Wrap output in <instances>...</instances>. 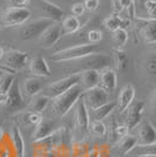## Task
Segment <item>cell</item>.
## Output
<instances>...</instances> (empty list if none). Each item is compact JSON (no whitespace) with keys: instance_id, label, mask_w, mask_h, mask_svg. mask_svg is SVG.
Returning a JSON list of instances; mask_svg holds the SVG:
<instances>
[{"instance_id":"31","label":"cell","mask_w":156,"mask_h":157,"mask_svg":"<svg viewBox=\"0 0 156 157\" xmlns=\"http://www.w3.org/2000/svg\"><path fill=\"white\" fill-rule=\"evenodd\" d=\"M14 80H15V75L13 73L1 74V76H0V94H7L12 83L14 82Z\"/></svg>"},{"instance_id":"2","label":"cell","mask_w":156,"mask_h":157,"mask_svg":"<svg viewBox=\"0 0 156 157\" xmlns=\"http://www.w3.org/2000/svg\"><path fill=\"white\" fill-rule=\"evenodd\" d=\"M100 51V47L95 44H84V45H76L69 48L62 49L60 52L54 53L51 60L53 62H66V61H73L86 58L92 54H96Z\"/></svg>"},{"instance_id":"43","label":"cell","mask_w":156,"mask_h":157,"mask_svg":"<svg viewBox=\"0 0 156 157\" xmlns=\"http://www.w3.org/2000/svg\"><path fill=\"white\" fill-rule=\"evenodd\" d=\"M33 157H58L57 154L53 151H38L34 150V156Z\"/></svg>"},{"instance_id":"41","label":"cell","mask_w":156,"mask_h":157,"mask_svg":"<svg viewBox=\"0 0 156 157\" xmlns=\"http://www.w3.org/2000/svg\"><path fill=\"white\" fill-rule=\"evenodd\" d=\"M84 13H85V7L82 5V2H75L72 6V15L78 18V17H81Z\"/></svg>"},{"instance_id":"24","label":"cell","mask_w":156,"mask_h":157,"mask_svg":"<svg viewBox=\"0 0 156 157\" xmlns=\"http://www.w3.org/2000/svg\"><path fill=\"white\" fill-rule=\"evenodd\" d=\"M128 131H129V129H128L127 124H119V123H116L115 120H113L109 124V131H107V132H108V136L111 137L113 142H117L119 140L127 136Z\"/></svg>"},{"instance_id":"47","label":"cell","mask_w":156,"mask_h":157,"mask_svg":"<svg viewBox=\"0 0 156 157\" xmlns=\"http://www.w3.org/2000/svg\"><path fill=\"white\" fill-rule=\"evenodd\" d=\"M7 102V95L6 94H0V105H5Z\"/></svg>"},{"instance_id":"42","label":"cell","mask_w":156,"mask_h":157,"mask_svg":"<svg viewBox=\"0 0 156 157\" xmlns=\"http://www.w3.org/2000/svg\"><path fill=\"white\" fill-rule=\"evenodd\" d=\"M146 10L150 14L151 18H155V8H156V0H147L146 1Z\"/></svg>"},{"instance_id":"45","label":"cell","mask_w":156,"mask_h":157,"mask_svg":"<svg viewBox=\"0 0 156 157\" xmlns=\"http://www.w3.org/2000/svg\"><path fill=\"white\" fill-rule=\"evenodd\" d=\"M31 0H13V4L15 7H25L29 4Z\"/></svg>"},{"instance_id":"27","label":"cell","mask_w":156,"mask_h":157,"mask_svg":"<svg viewBox=\"0 0 156 157\" xmlns=\"http://www.w3.org/2000/svg\"><path fill=\"white\" fill-rule=\"evenodd\" d=\"M137 144V138L133 135H127L117 141V150L122 155H128Z\"/></svg>"},{"instance_id":"23","label":"cell","mask_w":156,"mask_h":157,"mask_svg":"<svg viewBox=\"0 0 156 157\" xmlns=\"http://www.w3.org/2000/svg\"><path fill=\"white\" fill-rule=\"evenodd\" d=\"M111 62L114 63L116 71H119L120 73H123L129 65V59L127 53L120 49V48H115L111 51Z\"/></svg>"},{"instance_id":"4","label":"cell","mask_w":156,"mask_h":157,"mask_svg":"<svg viewBox=\"0 0 156 157\" xmlns=\"http://www.w3.org/2000/svg\"><path fill=\"white\" fill-rule=\"evenodd\" d=\"M54 22H55L54 20L47 19V18H40V19L33 20L20 28V38H21V40L39 39L41 34L49 26H52Z\"/></svg>"},{"instance_id":"38","label":"cell","mask_w":156,"mask_h":157,"mask_svg":"<svg viewBox=\"0 0 156 157\" xmlns=\"http://www.w3.org/2000/svg\"><path fill=\"white\" fill-rule=\"evenodd\" d=\"M144 68L149 76L154 78L156 75V58L154 54H151L149 58H147L146 62H144Z\"/></svg>"},{"instance_id":"7","label":"cell","mask_w":156,"mask_h":157,"mask_svg":"<svg viewBox=\"0 0 156 157\" xmlns=\"http://www.w3.org/2000/svg\"><path fill=\"white\" fill-rule=\"evenodd\" d=\"M7 102L5 107L8 111H20L26 108L25 98L22 96V90L18 78H15L10 90L7 92Z\"/></svg>"},{"instance_id":"17","label":"cell","mask_w":156,"mask_h":157,"mask_svg":"<svg viewBox=\"0 0 156 157\" xmlns=\"http://www.w3.org/2000/svg\"><path fill=\"white\" fill-rule=\"evenodd\" d=\"M29 71L38 78H49L52 75L47 60L42 56H34L29 62Z\"/></svg>"},{"instance_id":"46","label":"cell","mask_w":156,"mask_h":157,"mask_svg":"<svg viewBox=\"0 0 156 157\" xmlns=\"http://www.w3.org/2000/svg\"><path fill=\"white\" fill-rule=\"evenodd\" d=\"M99 157H113V156L111 155V152H109V150L107 148H100Z\"/></svg>"},{"instance_id":"21","label":"cell","mask_w":156,"mask_h":157,"mask_svg":"<svg viewBox=\"0 0 156 157\" xmlns=\"http://www.w3.org/2000/svg\"><path fill=\"white\" fill-rule=\"evenodd\" d=\"M10 140L12 142V145L15 151V156L17 157H25V141L22 137V134L20 131L19 127L14 124L11 129V136Z\"/></svg>"},{"instance_id":"34","label":"cell","mask_w":156,"mask_h":157,"mask_svg":"<svg viewBox=\"0 0 156 157\" xmlns=\"http://www.w3.org/2000/svg\"><path fill=\"white\" fill-rule=\"evenodd\" d=\"M89 130L92 131L93 135L98 137H104L107 135V127L102 121H92L89 122Z\"/></svg>"},{"instance_id":"53","label":"cell","mask_w":156,"mask_h":157,"mask_svg":"<svg viewBox=\"0 0 156 157\" xmlns=\"http://www.w3.org/2000/svg\"><path fill=\"white\" fill-rule=\"evenodd\" d=\"M8 1H10V2H13V0H8Z\"/></svg>"},{"instance_id":"40","label":"cell","mask_w":156,"mask_h":157,"mask_svg":"<svg viewBox=\"0 0 156 157\" xmlns=\"http://www.w3.org/2000/svg\"><path fill=\"white\" fill-rule=\"evenodd\" d=\"M82 5L85 7V11L95 12L100 6V0H85Z\"/></svg>"},{"instance_id":"6","label":"cell","mask_w":156,"mask_h":157,"mask_svg":"<svg viewBox=\"0 0 156 157\" xmlns=\"http://www.w3.org/2000/svg\"><path fill=\"white\" fill-rule=\"evenodd\" d=\"M78 83H80V74L79 73H73L71 75H68L64 78H60L58 81L47 86L45 88V95L49 96L51 98H54L59 95H61L62 93L67 92L73 86L78 85Z\"/></svg>"},{"instance_id":"26","label":"cell","mask_w":156,"mask_h":157,"mask_svg":"<svg viewBox=\"0 0 156 157\" xmlns=\"http://www.w3.org/2000/svg\"><path fill=\"white\" fill-rule=\"evenodd\" d=\"M61 27H62V31H64V35L74 34L81 28V22L76 17L68 15V17L64 18L62 22H61Z\"/></svg>"},{"instance_id":"39","label":"cell","mask_w":156,"mask_h":157,"mask_svg":"<svg viewBox=\"0 0 156 157\" xmlns=\"http://www.w3.org/2000/svg\"><path fill=\"white\" fill-rule=\"evenodd\" d=\"M87 35L91 44H98L102 40V32L100 29H91Z\"/></svg>"},{"instance_id":"12","label":"cell","mask_w":156,"mask_h":157,"mask_svg":"<svg viewBox=\"0 0 156 157\" xmlns=\"http://www.w3.org/2000/svg\"><path fill=\"white\" fill-rule=\"evenodd\" d=\"M64 36V31L60 22H54L52 26H49L40 36V42L46 48L53 47L59 40Z\"/></svg>"},{"instance_id":"52","label":"cell","mask_w":156,"mask_h":157,"mask_svg":"<svg viewBox=\"0 0 156 157\" xmlns=\"http://www.w3.org/2000/svg\"><path fill=\"white\" fill-rule=\"evenodd\" d=\"M144 157H155V155H149V156H144Z\"/></svg>"},{"instance_id":"37","label":"cell","mask_w":156,"mask_h":157,"mask_svg":"<svg viewBox=\"0 0 156 157\" xmlns=\"http://www.w3.org/2000/svg\"><path fill=\"white\" fill-rule=\"evenodd\" d=\"M117 5H119V8L120 11L126 8L127 12H128V17L130 19L134 18V13H135V4H134V0H117Z\"/></svg>"},{"instance_id":"22","label":"cell","mask_w":156,"mask_h":157,"mask_svg":"<svg viewBox=\"0 0 156 157\" xmlns=\"http://www.w3.org/2000/svg\"><path fill=\"white\" fill-rule=\"evenodd\" d=\"M51 101H52V98L49 96H47L45 94H38V95L33 96L28 105H26V110L41 114V111L45 110Z\"/></svg>"},{"instance_id":"30","label":"cell","mask_w":156,"mask_h":157,"mask_svg":"<svg viewBox=\"0 0 156 157\" xmlns=\"http://www.w3.org/2000/svg\"><path fill=\"white\" fill-rule=\"evenodd\" d=\"M155 144L153 145H141V144H136L135 148L130 151L129 154H133L135 157H144L149 156V155H155Z\"/></svg>"},{"instance_id":"14","label":"cell","mask_w":156,"mask_h":157,"mask_svg":"<svg viewBox=\"0 0 156 157\" xmlns=\"http://www.w3.org/2000/svg\"><path fill=\"white\" fill-rule=\"evenodd\" d=\"M137 144L153 145L156 142L155 127L149 121H144L137 128Z\"/></svg>"},{"instance_id":"35","label":"cell","mask_w":156,"mask_h":157,"mask_svg":"<svg viewBox=\"0 0 156 157\" xmlns=\"http://www.w3.org/2000/svg\"><path fill=\"white\" fill-rule=\"evenodd\" d=\"M89 145L85 142H78L74 143L71 148V155L72 157H86L89 150Z\"/></svg>"},{"instance_id":"50","label":"cell","mask_w":156,"mask_h":157,"mask_svg":"<svg viewBox=\"0 0 156 157\" xmlns=\"http://www.w3.org/2000/svg\"><path fill=\"white\" fill-rule=\"evenodd\" d=\"M64 1H66V2H76L79 0H64Z\"/></svg>"},{"instance_id":"8","label":"cell","mask_w":156,"mask_h":157,"mask_svg":"<svg viewBox=\"0 0 156 157\" xmlns=\"http://www.w3.org/2000/svg\"><path fill=\"white\" fill-rule=\"evenodd\" d=\"M82 100L85 102L86 107L88 108V110H93L99 108L100 105L109 102V94L98 86L95 88L85 90L82 94Z\"/></svg>"},{"instance_id":"18","label":"cell","mask_w":156,"mask_h":157,"mask_svg":"<svg viewBox=\"0 0 156 157\" xmlns=\"http://www.w3.org/2000/svg\"><path fill=\"white\" fill-rule=\"evenodd\" d=\"M54 131H55L54 122L51 120H47V118H42L39 124L35 125V130L32 135L33 142H37V141H40L42 138L48 137Z\"/></svg>"},{"instance_id":"48","label":"cell","mask_w":156,"mask_h":157,"mask_svg":"<svg viewBox=\"0 0 156 157\" xmlns=\"http://www.w3.org/2000/svg\"><path fill=\"white\" fill-rule=\"evenodd\" d=\"M155 90H154V93H153V95H151V98H150V103H151V110H153V113H154V110H155Z\"/></svg>"},{"instance_id":"44","label":"cell","mask_w":156,"mask_h":157,"mask_svg":"<svg viewBox=\"0 0 156 157\" xmlns=\"http://www.w3.org/2000/svg\"><path fill=\"white\" fill-rule=\"evenodd\" d=\"M99 152H100V148L99 147H93V148H89L88 154L86 157H99Z\"/></svg>"},{"instance_id":"19","label":"cell","mask_w":156,"mask_h":157,"mask_svg":"<svg viewBox=\"0 0 156 157\" xmlns=\"http://www.w3.org/2000/svg\"><path fill=\"white\" fill-rule=\"evenodd\" d=\"M80 74V85L85 90L98 87L100 83V72L94 69H86Z\"/></svg>"},{"instance_id":"9","label":"cell","mask_w":156,"mask_h":157,"mask_svg":"<svg viewBox=\"0 0 156 157\" xmlns=\"http://www.w3.org/2000/svg\"><path fill=\"white\" fill-rule=\"evenodd\" d=\"M75 109H74V120H75V128L76 130L82 135H85L89 129V110L86 107L85 102L82 100V96L79 98V101L75 103Z\"/></svg>"},{"instance_id":"15","label":"cell","mask_w":156,"mask_h":157,"mask_svg":"<svg viewBox=\"0 0 156 157\" xmlns=\"http://www.w3.org/2000/svg\"><path fill=\"white\" fill-rule=\"evenodd\" d=\"M117 86V75L114 69H111V67L104 68L102 71H100V83L99 87H101L104 92L108 94L115 90Z\"/></svg>"},{"instance_id":"36","label":"cell","mask_w":156,"mask_h":157,"mask_svg":"<svg viewBox=\"0 0 156 157\" xmlns=\"http://www.w3.org/2000/svg\"><path fill=\"white\" fill-rule=\"evenodd\" d=\"M113 39H114V42L116 44L117 48L121 49L128 42V33L123 28H119L115 32H113Z\"/></svg>"},{"instance_id":"1","label":"cell","mask_w":156,"mask_h":157,"mask_svg":"<svg viewBox=\"0 0 156 157\" xmlns=\"http://www.w3.org/2000/svg\"><path fill=\"white\" fill-rule=\"evenodd\" d=\"M84 92L85 89L82 88V86L78 83V85L73 86L67 92L52 98L53 109L55 111V114H58L59 116H65L66 114H68L69 110L79 101V98L82 96Z\"/></svg>"},{"instance_id":"51","label":"cell","mask_w":156,"mask_h":157,"mask_svg":"<svg viewBox=\"0 0 156 157\" xmlns=\"http://www.w3.org/2000/svg\"><path fill=\"white\" fill-rule=\"evenodd\" d=\"M2 54H4V49L0 47V59H1V56H2Z\"/></svg>"},{"instance_id":"13","label":"cell","mask_w":156,"mask_h":157,"mask_svg":"<svg viewBox=\"0 0 156 157\" xmlns=\"http://www.w3.org/2000/svg\"><path fill=\"white\" fill-rule=\"evenodd\" d=\"M144 108H146V102L143 100H138L136 102L131 103L127 108L128 115H127V127L128 129H134L135 127L140 124L142 116L144 114Z\"/></svg>"},{"instance_id":"25","label":"cell","mask_w":156,"mask_h":157,"mask_svg":"<svg viewBox=\"0 0 156 157\" xmlns=\"http://www.w3.org/2000/svg\"><path fill=\"white\" fill-rule=\"evenodd\" d=\"M116 107H117L116 102L109 101V102H107V103H104V105H100L96 109L91 110L92 116H93V121H102V120L107 117Z\"/></svg>"},{"instance_id":"16","label":"cell","mask_w":156,"mask_h":157,"mask_svg":"<svg viewBox=\"0 0 156 157\" xmlns=\"http://www.w3.org/2000/svg\"><path fill=\"white\" fill-rule=\"evenodd\" d=\"M134 98H135V88H134V86L130 85V83L126 85L120 90L119 98H117V102H116L120 114H122V113H124V111L127 110V108L133 103Z\"/></svg>"},{"instance_id":"32","label":"cell","mask_w":156,"mask_h":157,"mask_svg":"<svg viewBox=\"0 0 156 157\" xmlns=\"http://www.w3.org/2000/svg\"><path fill=\"white\" fill-rule=\"evenodd\" d=\"M0 157H17L10 137H4L0 142Z\"/></svg>"},{"instance_id":"20","label":"cell","mask_w":156,"mask_h":157,"mask_svg":"<svg viewBox=\"0 0 156 157\" xmlns=\"http://www.w3.org/2000/svg\"><path fill=\"white\" fill-rule=\"evenodd\" d=\"M42 88H44V82H42L41 78L34 76V78H28L22 81L21 90L25 93L27 96L33 98V96L40 94Z\"/></svg>"},{"instance_id":"28","label":"cell","mask_w":156,"mask_h":157,"mask_svg":"<svg viewBox=\"0 0 156 157\" xmlns=\"http://www.w3.org/2000/svg\"><path fill=\"white\" fill-rule=\"evenodd\" d=\"M104 26L108 31L111 32H115L119 28H123L127 27V25H129V20H123L122 18H120L117 14H113L111 17H108L104 20Z\"/></svg>"},{"instance_id":"10","label":"cell","mask_w":156,"mask_h":157,"mask_svg":"<svg viewBox=\"0 0 156 157\" xmlns=\"http://www.w3.org/2000/svg\"><path fill=\"white\" fill-rule=\"evenodd\" d=\"M33 1L35 6L38 7V10L41 12V14L44 15L42 18L52 19L55 22H60L66 17L65 12L53 1H49V0H33Z\"/></svg>"},{"instance_id":"29","label":"cell","mask_w":156,"mask_h":157,"mask_svg":"<svg viewBox=\"0 0 156 157\" xmlns=\"http://www.w3.org/2000/svg\"><path fill=\"white\" fill-rule=\"evenodd\" d=\"M142 33V36L144 41L149 45H155L156 42V35H155V19L151 20L147 26H144L140 31Z\"/></svg>"},{"instance_id":"54","label":"cell","mask_w":156,"mask_h":157,"mask_svg":"<svg viewBox=\"0 0 156 157\" xmlns=\"http://www.w3.org/2000/svg\"><path fill=\"white\" fill-rule=\"evenodd\" d=\"M1 73H2V72H0V76H1Z\"/></svg>"},{"instance_id":"5","label":"cell","mask_w":156,"mask_h":157,"mask_svg":"<svg viewBox=\"0 0 156 157\" xmlns=\"http://www.w3.org/2000/svg\"><path fill=\"white\" fill-rule=\"evenodd\" d=\"M31 11L26 7H11L4 12L1 22L5 27L19 26L31 19Z\"/></svg>"},{"instance_id":"49","label":"cell","mask_w":156,"mask_h":157,"mask_svg":"<svg viewBox=\"0 0 156 157\" xmlns=\"http://www.w3.org/2000/svg\"><path fill=\"white\" fill-rule=\"evenodd\" d=\"M5 137V131H4V129L0 127V142L2 141V138Z\"/></svg>"},{"instance_id":"3","label":"cell","mask_w":156,"mask_h":157,"mask_svg":"<svg viewBox=\"0 0 156 157\" xmlns=\"http://www.w3.org/2000/svg\"><path fill=\"white\" fill-rule=\"evenodd\" d=\"M29 54L27 52H21L18 49H11L4 53L1 56L0 68L5 73H15L18 71H22L28 62Z\"/></svg>"},{"instance_id":"11","label":"cell","mask_w":156,"mask_h":157,"mask_svg":"<svg viewBox=\"0 0 156 157\" xmlns=\"http://www.w3.org/2000/svg\"><path fill=\"white\" fill-rule=\"evenodd\" d=\"M81 60L82 63H80L82 71H86V69H94V71H102L104 68H108L111 67V58L109 55H106V54H100V53H96V54H92V55H88L86 58H82Z\"/></svg>"},{"instance_id":"33","label":"cell","mask_w":156,"mask_h":157,"mask_svg":"<svg viewBox=\"0 0 156 157\" xmlns=\"http://www.w3.org/2000/svg\"><path fill=\"white\" fill-rule=\"evenodd\" d=\"M20 118L22 120L24 124H29V125H37L39 124L42 120V115L39 113H32V111H26L25 114H21Z\"/></svg>"}]
</instances>
